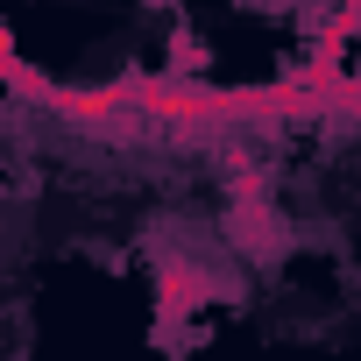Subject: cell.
<instances>
[{
  "instance_id": "6da1fadb",
  "label": "cell",
  "mask_w": 361,
  "mask_h": 361,
  "mask_svg": "<svg viewBox=\"0 0 361 361\" xmlns=\"http://www.w3.org/2000/svg\"><path fill=\"white\" fill-rule=\"evenodd\" d=\"M43 106H50L57 121H71L78 135H99V142H135V135H142V121H135L121 78H114V85H50Z\"/></svg>"
},
{
  "instance_id": "7a4b0ae2",
  "label": "cell",
  "mask_w": 361,
  "mask_h": 361,
  "mask_svg": "<svg viewBox=\"0 0 361 361\" xmlns=\"http://www.w3.org/2000/svg\"><path fill=\"white\" fill-rule=\"evenodd\" d=\"M234 248H248V262H269L283 248V227L269 213V192H262V170H248V185H234V220H227Z\"/></svg>"
},
{
  "instance_id": "3957f363",
  "label": "cell",
  "mask_w": 361,
  "mask_h": 361,
  "mask_svg": "<svg viewBox=\"0 0 361 361\" xmlns=\"http://www.w3.org/2000/svg\"><path fill=\"white\" fill-rule=\"evenodd\" d=\"M206 298H220V276L199 262H156V326H185Z\"/></svg>"
},
{
  "instance_id": "277c9868",
  "label": "cell",
  "mask_w": 361,
  "mask_h": 361,
  "mask_svg": "<svg viewBox=\"0 0 361 361\" xmlns=\"http://www.w3.org/2000/svg\"><path fill=\"white\" fill-rule=\"evenodd\" d=\"M0 85H8V92H15V99H29V106H43V99H50V85H57V78H43V71H36V64H22V57H8V71H0Z\"/></svg>"
}]
</instances>
